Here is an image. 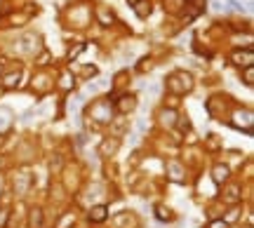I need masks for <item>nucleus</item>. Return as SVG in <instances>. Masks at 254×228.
Instances as JSON below:
<instances>
[{
	"label": "nucleus",
	"mask_w": 254,
	"mask_h": 228,
	"mask_svg": "<svg viewBox=\"0 0 254 228\" xmlns=\"http://www.w3.org/2000/svg\"><path fill=\"white\" fill-rule=\"evenodd\" d=\"M233 61H236L238 66H252L254 55L252 52H245V55H243V52H236V55H233Z\"/></svg>",
	"instance_id": "nucleus-1"
},
{
	"label": "nucleus",
	"mask_w": 254,
	"mask_h": 228,
	"mask_svg": "<svg viewBox=\"0 0 254 228\" xmlns=\"http://www.w3.org/2000/svg\"><path fill=\"white\" fill-rule=\"evenodd\" d=\"M212 176H214V181L217 183H224L228 179V167L226 165H217V167H214V172H212Z\"/></svg>",
	"instance_id": "nucleus-2"
},
{
	"label": "nucleus",
	"mask_w": 254,
	"mask_h": 228,
	"mask_svg": "<svg viewBox=\"0 0 254 228\" xmlns=\"http://www.w3.org/2000/svg\"><path fill=\"white\" fill-rule=\"evenodd\" d=\"M106 207L104 205H99V207H92V212H90V221H94V224H99V221H104L106 219Z\"/></svg>",
	"instance_id": "nucleus-3"
},
{
	"label": "nucleus",
	"mask_w": 254,
	"mask_h": 228,
	"mask_svg": "<svg viewBox=\"0 0 254 228\" xmlns=\"http://www.w3.org/2000/svg\"><path fill=\"white\" fill-rule=\"evenodd\" d=\"M97 115H99V122H109L111 120V109H109V104H97Z\"/></svg>",
	"instance_id": "nucleus-4"
},
{
	"label": "nucleus",
	"mask_w": 254,
	"mask_h": 228,
	"mask_svg": "<svg viewBox=\"0 0 254 228\" xmlns=\"http://www.w3.org/2000/svg\"><path fill=\"white\" fill-rule=\"evenodd\" d=\"M28 226L31 228H40L43 226V210H31V221H28Z\"/></svg>",
	"instance_id": "nucleus-5"
},
{
	"label": "nucleus",
	"mask_w": 254,
	"mask_h": 228,
	"mask_svg": "<svg viewBox=\"0 0 254 228\" xmlns=\"http://www.w3.org/2000/svg\"><path fill=\"white\" fill-rule=\"evenodd\" d=\"M12 122V111L9 109H0V129H5Z\"/></svg>",
	"instance_id": "nucleus-6"
},
{
	"label": "nucleus",
	"mask_w": 254,
	"mask_h": 228,
	"mask_svg": "<svg viewBox=\"0 0 254 228\" xmlns=\"http://www.w3.org/2000/svg\"><path fill=\"white\" fill-rule=\"evenodd\" d=\"M134 104H136L134 97H129V101H123V104H118V109L123 111V113H127L129 109H134Z\"/></svg>",
	"instance_id": "nucleus-7"
},
{
	"label": "nucleus",
	"mask_w": 254,
	"mask_h": 228,
	"mask_svg": "<svg viewBox=\"0 0 254 228\" xmlns=\"http://www.w3.org/2000/svg\"><path fill=\"white\" fill-rule=\"evenodd\" d=\"M17 80H19V71H17V73H9L7 78H5V87H14V85H17Z\"/></svg>",
	"instance_id": "nucleus-8"
},
{
	"label": "nucleus",
	"mask_w": 254,
	"mask_h": 228,
	"mask_svg": "<svg viewBox=\"0 0 254 228\" xmlns=\"http://www.w3.org/2000/svg\"><path fill=\"white\" fill-rule=\"evenodd\" d=\"M170 170H172V179H174V181H182V167H179V165H170Z\"/></svg>",
	"instance_id": "nucleus-9"
},
{
	"label": "nucleus",
	"mask_w": 254,
	"mask_h": 228,
	"mask_svg": "<svg viewBox=\"0 0 254 228\" xmlns=\"http://www.w3.org/2000/svg\"><path fill=\"white\" fill-rule=\"evenodd\" d=\"M252 82H254V73H252V66H247V71H245V85H250V87H252Z\"/></svg>",
	"instance_id": "nucleus-10"
},
{
	"label": "nucleus",
	"mask_w": 254,
	"mask_h": 228,
	"mask_svg": "<svg viewBox=\"0 0 254 228\" xmlns=\"http://www.w3.org/2000/svg\"><path fill=\"white\" fill-rule=\"evenodd\" d=\"M99 19H101V21H104V24H111V21H113V14H111V17H109V14H106L104 9H99Z\"/></svg>",
	"instance_id": "nucleus-11"
},
{
	"label": "nucleus",
	"mask_w": 254,
	"mask_h": 228,
	"mask_svg": "<svg viewBox=\"0 0 254 228\" xmlns=\"http://www.w3.org/2000/svg\"><path fill=\"white\" fill-rule=\"evenodd\" d=\"M158 219H170V210H165V207H158Z\"/></svg>",
	"instance_id": "nucleus-12"
},
{
	"label": "nucleus",
	"mask_w": 254,
	"mask_h": 228,
	"mask_svg": "<svg viewBox=\"0 0 254 228\" xmlns=\"http://www.w3.org/2000/svg\"><path fill=\"white\" fill-rule=\"evenodd\" d=\"M50 167H52V170H59V167H62V158H59V155H57V158H52Z\"/></svg>",
	"instance_id": "nucleus-13"
},
{
	"label": "nucleus",
	"mask_w": 254,
	"mask_h": 228,
	"mask_svg": "<svg viewBox=\"0 0 254 228\" xmlns=\"http://www.w3.org/2000/svg\"><path fill=\"white\" fill-rule=\"evenodd\" d=\"M209 228H226V221H212Z\"/></svg>",
	"instance_id": "nucleus-14"
}]
</instances>
